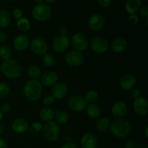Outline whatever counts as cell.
Here are the masks:
<instances>
[{
	"label": "cell",
	"mask_w": 148,
	"mask_h": 148,
	"mask_svg": "<svg viewBox=\"0 0 148 148\" xmlns=\"http://www.w3.org/2000/svg\"><path fill=\"white\" fill-rule=\"evenodd\" d=\"M0 70L4 77L10 79L18 78L22 75L23 72L20 64L11 59L3 62Z\"/></svg>",
	"instance_id": "obj_1"
},
{
	"label": "cell",
	"mask_w": 148,
	"mask_h": 148,
	"mask_svg": "<svg viewBox=\"0 0 148 148\" xmlns=\"http://www.w3.org/2000/svg\"><path fill=\"white\" fill-rule=\"evenodd\" d=\"M110 129L111 133L115 137L123 138L127 137L131 133L132 126L127 119H116L112 123H111Z\"/></svg>",
	"instance_id": "obj_2"
},
{
	"label": "cell",
	"mask_w": 148,
	"mask_h": 148,
	"mask_svg": "<svg viewBox=\"0 0 148 148\" xmlns=\"http://www.w3.org/2000/svg\"><path fill=\"white\" fill-rule=\"evenodd\" d=\"M42 85L39 81L31 79L25 85L23 88V93L27 99L31 101H36L41 96Z\"/></svg>",
	"instance_id": "obj_3"
},
{
	"label": "cell",
	"mask_w": 148,
	"mask_h": 148,
	"mask_svg": "<svg viewBox=\"0 0 148 148\" xmlns=\"http://www.w3.org/2000/svg\"><path fill=\"white\" fill-rule=\"evenodd\" d=\"M51 14V9L50 6L43 1L42 4H36L32 11V15L35 20L38 21H46Z\"/></svg>",
	"instance_id": "obj_4"
},
{
	"label": "cell",
	"mask_w": 148,
	"mask_h": 148,
	"mask_svg": "<svg viewBox=\"0 0 148 148\" xmlns=\"http://www.w3.org/2000/svg\"><path fill=\"white\" fill-rule=\"evenodd\" d=\"M43 135L46 140L50 142H54L59 138L60 134V129L59 125L55 121L47 122L43 127Z\"/></svg>",
	"instance_id": "obj_5"
},
{
	"label": "cell",
	"mask_w": 148,
	"mask_h": 148,
	"mask_svg": "<svg viewBox=\"0 0 148 148\" xmlns=\"http://www.w3.org/2000/svg\"><path fill=\"white\" fill-rule=\"evenodd\" d=\"M72 44L78 51H85L89 46V40L85 34L82 33H75L72 38Z\"/></svg>",
	"instance_id": "obj_6"
},
{
	"label": "cell",
	"mask_w": 148,
	"mask_h": 148,
	"mask_svg": "<svg viewBox=\"0 0 148 148\" xmlns=\"http://www.w3.org/2000/svg\"><path fill=\"white\" fill-rule=\"evenodd\" d=\"M65 62L72 66H79L83 63L84 56L78 51L71 50L65 55Z\"/></svg>",
	"instance_id": "obj_7"
},
{
	"label": "cell",
	"mask_w": 148,
	"mask_h": 148,
	"mask_svg": "<svg viewBox=\"0 0 148 148\" xmlns=\"http://www.w3.org/2000/svg\"><path fill=\"white\" fill-rule=\"evenodd\" d=\"M70 43L69 37L66 35H59L53 40L52 46L53 50L56 52H64L68 49Z\"/></svg>",
	"instance_id": "obj_8"
},
{
	"label": "cell",
	"mask_w": 148,
	"mask_h": 148,
	"mask_svg": "<svg viewBox=\"0 0 148 148\" xmlns=\"http://www.w3.org/2000/svg\"><path fill=\"white\" fill-rule=\"evenodd\" d=\"M69 108L77 112L82 111L87 106V102L85 101L84 97L81 95H75L71 97L68 101Z\"/></svg>",
	"instance_id": "obj_9"
},
{
	"label": "cell",
	"mask_w": 148,
	"mask_h": 148,
	"mask_svg": "<svg viewBox=\"0 0 148 148\" xmlns=\"http://www.w3.org/2000/svg\"><path fill=\"white\" fill-rule=\"evenodd\" d=\"M30 49L37 55H44L48 51V44L43 39L36 38L30 43Z\"/></svg>",
	"instance_id": "obj_10"
},
{
	"label": "cell",
	"mask_w": 148,
	"mask_h": 148,
	"mask_svg": "<svg viewBox=\"0 0 148 148\" xmlns=\"http://www.w3.org/2000/svg\"><path fill=\"white\" fill-rule=\"evenodd\" d=\"M90 47L96 53H105L108 49V43L104 38L95 37L91 40Z\"/></svg>",
	"instance_id": "obj_11"
},
{
	"label": "cell",
	"mask_w": 148,
	"mask_h": 148,
	"mask_svg": "<svg viewBox=\"0 0 148 148\" xmlns=\"http://www.w3.org/2000/svg\"><path fill=\"white\" fill-rule=\"evenodd\" d=\"M134 110L136 114L139 116H145L148 111L147 100L143 97L136 98L134 101Z\"/></svg>",
	"instance_id": "obj_12"
},
{
	"label": "cell",
	"mask_w": 148,
	"mask_h": 148,
	"mask_svg": "<svg viewBox=\"0 0 148 148\" xmlns=\"http://www.w3.org/2000/svg\"><path fill=\"white\" fill-rule=\"evenodd\" d=\"M104 17L99 14H92L88 20V26L91 30L94 31H98L103 28L105 24Z\"/></svg>",
	"instance_id": "obj_13"
},
{
	"label": "cell",
	"mask_w": 148,
	"mask_h": 148,
	"mask_svg": "<svg viewBox=\"0 0 148 148\" xmlns=\"http://www.w3.org/2000/svg\"><path fill=\"white\" fill-rule=\"evenodd\" d=\"M68 92L67 85L64 82H56L51 90L52 96L56 99H62L66 95Z\"/></svg>",
	"instance_id": "obj_14"
},
{
	"label": "cell",
	"mask_w": 148,
	"mask_h": 148,
	"mask_svg": "<svg viewBox=\"0 0 148 148\" xmlns=\"http://www.w3.org/2000/svg\"><path fill=\"white\" fill-rule=\"evenodd\" d=\"M136 83H137L136 77L132 73L125 74L123 75L120 80V85L125 90H130L134 88Z\"/></svg>",
	"instance_id": "obj_15"
},
{
	"label": "cell",
	"mask_w": 148,
	"mask_h": 148,
	"mask_svg": "<svg viewBox=\"0 0 148 148\" xmlns=\"http://www.w3.org/2000/svg\"><path fill=\"white\" fill-rule=\"evenodd\" d=\"M30 39L25 35H19L13 40V46L17 51H24L28 48Z\"/></svg>",
	"instance_id": "obj_16"
},
{
	"label": "cell",
	"mask_w": 148,
	"mask_h": 148,
	"mask_svg": "<svg viewBox=\"0 0 148 148\" xmlns=\"http://www.w3.org/2000/svg\"><path fill=\"white\" fill-rule=\"evenodd\" d=\"M127 112V106L125 103L122 101L117 102L111 108V114L117 119H121L126 115Z\"/></svg>",
	"instance_id": "obj_17"
},
{
	"label": "cell",
	"mask_w": 148,
	"mask_h": 148,
	"mask_svg": "<svg viewBox=\"0 0 148 148\" xmlns=\"http://www.w3.org/2000/svg\"><path fill=\"white\" fill-rule=\"evenodd\" d=\"M81 145L82 148H96V137L92 133H86L81 139Z\"/></svg>",
	"instance_id": "obj_18"
},
{
	"label": "cell",
	"mask_w": 148,
	"mask_h": 148,
	"mask_svg": "<svg viewBox=\"0 0 148 148\" xmlns=\"http://www.w3.org/2000/svg\"><path fill=\"white\" fill-rule=\"evenodd\" d=\"M12 128L16 133L22 134L27 132L29 128V124L26 120L23 119H17L13 121L12 124Z\"/></svg>",
	"instance_id": "obj_19"
},
{
	"label": "cell",
	"mask_w": 148,
	"mask_h": 148,
	"mask_svg": "<svg viewBox=\"0 0 148 148\" xmlns=\"http://www.w3.org/2000/svg\"><path fill=\"white\" fill-rule=\"evenodd\" d=\"M57 74L52 71L45 72L41 77V82L46 87L53 86L57 82Z\"/></svg>",
	"instance_id": "obj_20"
},
{
	"label": "cell",
	"mask_w": 148,
	"mask_h": 148,
	"mask_svg": "<svg viewBox=\"0 0 148 148\" xmlns=\"http://www.w3.org/2000/svg\"><path fill=\"white\" fill-rule=\"evenodd\" d=\"M127 47V42L124 38L115 39L112 41L111 45V48L114 52L116 53H120L124 52Z\"/></svg>",
	"instance_id": "obj_21"
},
{
	"label": "cell",
	"mask_w": 148,
	"mask_h": 148,
	"mask_svg": "<svg viewBox=\"0 0 148 148\" xmlns=\"http://www.w3.org/2000/svg\"><path fill=\"white\" fill-rule=\"evenodd\" d=\"M86 112L88 116L92 119H98L101 114V109L98 105L95 103H90L87 106Z\"/></svg>",
	"instance_id": "obj_22"
},
{
	"label": "cell",
	"mask_w": 148,
	"mask_h": 148,
	"mask_svg": "<svg viewBox=\"0 0 148 148\" xmlns=\"http://www.w3.org/2000/svg\"><path fill=\"white\" fill-rule=\"evenodd\" d=\"M141 6V1L140 0H129L126 3V10L129 14H135L137 11H138Z\"/></svg>",
	"instance_id": "obj_23"
},
{
	"label": "cell",
	"mask_w": 148,
	"mask_h": 148,
	"mask_svg": "<svg viewBox=\"0 0 148 148\" xmlns=\"http://www.w3.org/2000/svg\"><path fill=\"white\" fill-rule=\"evenodd\" d=\"M12 21L10 12L6 10H0V27H7L10 25Z\"/></svg>",
	"instance_id": "obj_24"
},
{
	"label": "cell",
	"mask_w": 148,
	"mask_h": 148,
	"mask_svg": "<svg viewBox=\"0 0 148 148\" xmlns=\"http://www.w3.org/2000/svg\"><path fill=\"white\" fill-rule=\"evenodd\" d=\"M55 116V112L53 109L50 108H44L40 110V118L43 121L49 122L53 120Z\"/></svg>",
	"instance_id": "obj_25"
},
{
	"label": "cell",
	"mask_w": 148,
	"mask_h": 148,
	"mask_svg": "<svg viewBox=\"0 0 148 148\" xmlns=\"http://www.w3.org/2000/svg\"><path fill=\"white\" fill-rule=\"evenodd\" d=\"M111 121L108 118H101L97 121L96 127L99 131L105 132L110 128Z\"/></svg>",
	"instance_id": "obj_26"
},
{
	"label": "cell",
	"mask_w": 148,
	"mask_h": 148,
	"mask_svg": "<svg viewBox=\"0 0 148 148\" xmlns=\"http://www.w3.org/2000/svg\"><path fill=\"white\" fill-rule=\"evenodd\" d=\"M17 27L19 30H22V31H28L29 29L30 28V21L27 18H25V17H21L17 21Z\"/></svg>",
	"instance_id": "obj_27"
},
{
	"label": "cell",
	"mask_w": 148,
	"mask_h": 148,
	"mask_svg": "<svg viewBox=\"0 0 148 148\" xmlns=\"http://www.w3.org/2000/svg\"><path fill=\"white\" fill-rule=\"evenodd\" d=\"M28 75L32 79L37 80L41 75V70L36 65H32L28 69Z\"/></svg>",
	"instance_id": "obj_28"
},
{
	"label": "cell",
	"mask_w": 148,
	"mask_h": 148,
	"mask_svg": "<svg viewBox=\"0 0 148 148\" xmlns=\"http://www.w3.org/2000/svg\"><path fill=\"white\" fill-rule=\"evenodd\" d=\"M69 120V114L65 111H60L57 112L56 115V124H63L66 123Z\"/></svg>",
	"instance_id": "obj_29"
},
{
	"label": "cell",
	"mask_w": 148,
	"mask_h": 148,
	"mask_svg": "<svg viewBox=\"0 0 148 148\" xmlns=\"http://www.w3.org/2000/svg\"><path fill=\"white\" fill-rule=\"evenodd\" d=\"M12 55L11 49L7 46H3L0 47V58L4 61L10 59Z\"/></svg>",
	"instance_id": "obj_30"
},
{
	"label": "cell",
	"mask_w": 148,
	"mask_h": 148,
	"mask_svg": "<svg viewBox=\"0 0 148 148\" xmlns=\"http://www.w3.org/2000/svg\"><path fill=\"white\" fill-rule=\"evenodd\" d=\"M84 98L87 103H89L90 104L94 103L98 99V93L95 90H89Z\"/></svg>",
	"instance_id": "obj_31"
},
{
	"label": "cell",
	"mask_w": 148,
	"mask_h": 148,
	"mask_svg": "<svg viewBox=\"0 0 148 148\" xmlns=\"http://www.w3.org/2000/svg\"><path fill=\"white\" fill-rule=\"evenodd\" d=\"M10 92V88L8 84L0 82V98L7 97Z\"/></svg>",
	"instance_id": "obj_32"
},
{
	"label": "cell",
	"mask_w": 148,
	"mask_h": 148,
	"mask_svg": "<svg viewBox=\"0 0 148 148\" xmlns=\"http://www.w3.org/2000/svg\"><path fill=\"white\" fill-rule=\"evenodd\" d=\"M43 62L46 66L51 67L55 64V59L53 55L46 53L43 56Z\"/></svg>",
	"instance_id": "obj_33"
},
{
	"label": "cell",
	"mask_w": 148,
	"mask_h": 148,
	"mask_svg": "<svg viewBox=\"0 0 148 148\" xmlns=\"http://www.w3.org/2000/svg\"><path fill=\"white\" fill-rule=\"evenodd\" d=\"M43 130V125L40 122L38 121H35L30 125V131L31 133L33 134H37V133L40 132Z\"/></svg>",
	"instance_id": "obj_34"
},
{
	"label": "cell",
	"mask_w": 148,
	"mask_h": 148,
	"mask_svg": "<svg viewBox=\"0 0 148 148\" xmlns=\"http://www.w3.org/2000/svg\"><path fill=\"white\" fill-rule=\"evenodd\" d=\"M54 100L55 98L51 95H48L44 97V98L43 100V103L46 106H51L53 103Z\"/></svg>",
	"instance_id": "obj_35"
},
{
	"label": "cell",
	"mask_w": 148,
	"mask_h": 148,
	"mask_svg": "<svg viewBox=\"0 0 148 148\" xmlns=\"http://www.w3.org/2000/svg\"><path fill=\"white\" fill-rule=\"evenodd\" d=\"M125 148H139V145L135 140H130L126 143Z\"/></svg>",
	"instance_id": "obj_36"
},
{
	"label": "cell",
	"mask_w": 148,
	"mask_h": 148,
	"mask_svg": "<svg viewBox=\"0 0 148 148\" xmlns=\"http://www.w3.org/2000/svg\"><path fill=\"white\" fill-rule=\"evenodd\" d=\"M129 21L133 25H135L138 23L139 21V17L136 14H132L130 15V17H129Z\"/></svg>",
	"instance_id": "obj_37"
},
{
	"label": "cell",
	"mask_w": 148,
	"mask_h": 148,
	"mask_svg": "<svg viewBox=\"0 0 148 148\" xmlns=\"http://www.w3.org/2000/svg\"><path fill=\"white\" fill-rule=\"evenodd\" d=\"M10 109H11V106L9 103H4L0 107V111L2 114H7L10 112Z\"/></svg>",
	"instance_id": "obj_38"
},
{
	"label": "cell",
	"mask_w": 148,
	"mask_h": 148,
	"mask_svg": "<svg viewBox=\"0 0 148 148\" xmlns=\"http://www.w3.org/2000/svg\"><path fill=\"white\" fill-rule=\"evenodd\" d=\"M140 12L141 14V15H143V17H147L148 16V7L147 6L144 5L143 7H141L140 8Z\"/></svg>",
	"instance_id": "obj_39"
},
{
	"label": "cell",
	"mask_w": 148,
	"mask_h": 148,
	"mask_svg": "<svg viewBox=\"0 0 148 148\" xmlns=\"http://www.w3.org/2000/svg\"><path fill=\"white\" fill-rule=\"evenodd\" d=\"M22 15H23V12H22V11L19 8H15L13 10V16L16 19H18L19 20V19L21 18Z\"/></svg>",
	"instance_id": "obj_40"
},
{
	"label": "cell",
	"mask_w": 148,
	"mask_h": 148,
	"mask_svg": "<svg viewBox=\"0 0 148 148\" xmlns=\"http://www.w3.org/2000/svg\"><path fill=\"white\" fill-rule=\"evenodd\" d=\"M131 94H132V96L133 98H135V99H136V98H140V90H139L138 88H132V90Z\"/></svg>",
	"instance_id": "obj_41"
},
{
	"label": "cell",
	"mask_w": 148,
	"mask_h": 148,
	"mask_svg": "<svg viewBox=\"0 0 148 148\" xmlns=\"http://www.w3.org/2000/svg\"><path fill=\"white\" fill-rule=\"evenodd\" d=\"M100 5L103 7H108L111 5V0H99L98 1Z\"/></svg>",
	"instance_id": "obj_42"
},
{
	"label": "cell",
	"mask_w": 148,
	"mask_h": 148,
	"mask_svg": "<svg viewBox=\"0 0 148 148\" xmlns=\"http://www.w3.org/2000/svg\"><path fill=\"white\" fill-rule=\"evenodd\" d=\"M7 36L4 32H0V43H4L7 40Z\"/></svg>",
	"instance_id": "obj_43"
},
{
	"label": "cell",
	"mask_w": 148,
	"mask_h": 148,
	"mask_svg": "<svg viewBox=\"0 0 148 148\" xmlns=\"http://www.w3.org/2000/svg\"><path fill=\"white\" fill-rule=\"evenodd\" d=\"M61 148H77V147L74 143H69L64 145Z\"/></svg>",
	"instance_id": "obj_44"
},
{
	"label": "cell",
	"mask_w": 148,
	"mask_h": 148,
	"mask_svg": "<svg viewBox=\"0 0 148 148\" xmlns=\"http://www.w3.org/2000/svg\"><path fill=\"white\" fill-rule=\"evenodd\" d=\"M0 148H7V143L1 137H0Z\"/></svg>",
	"instance_id": "obj_45"
},
{
	"label": "cell",
	"mask_w": 148,
	"mask_h": 148,
	"mask_svg": "<svg viewBox=\"0 0 148 148\" xmlns=\"http://www.w3.org/2000/svg\"><path fill=\"white\" fill-rule=\"evenodd\" d=\"M67 27H65V26H62L60 28V33L61 35H66L67 33Z\"/></svg>",
	"instance_id": "obj_46"
},
{
	"label": "cell",
	"mask_w": 148,
	"mask_h": 148,
	"mask_svg": "<svg viewBox=\"0 0 148 148\" xmlns=\"http://www.w3.org/2000/svg\"><path fill=\"white\" fill-rule=\"evenodd\" d=\"M4 130H5V127H4V124L0 123V136L2 135V134H4Z\"/></svg>",
	"instance_id": "obj_47"
},
{
	"label": "cell",
	"mask_w": 148,
	"mask_h": 148,
	"mask_svg": "<svg viewBox=\"0 0 148 148\" xmlns=\"http://www.w3.org/2000/svg\"><path fill=\"white\" fill-rule=\"evenodd\" d=\"M65 141L66 142V143H71V136H67V137H65Z\"/></svg>",
	"instance_id": "obj_48"
},
{
	"label": "cell",
	"mask_w": 148,
	"mask_h": 148,
	"mask_svg": "<svg viewBox=\"0 0 148 148\" xmlns=\"http://www.w3.org/2000/svg\"><path fill=\"white\" fill-rule=\"evenodd\" d=\"M145 136L146 138L148 137V127H146L145 130Z\"/></svg>",
	"instance_id": "obj_49"
},
{
	"label": "cell",
	"mask_w": 148,
	"mask_h": 148,
	"mask_svg": "<svg viewBox=\"0 0 148 148\" xmlns=\"http://www.w3.org/2000/svg\"><path fill=\"white\" fill-rule=\"evenodd\" d=\"M35 2H36L37 4H42V3L43 2V1H42V0H40V1H37V0H36V1H35Z\"/></svg>",
	"instance_id": "obj_50"
},
{
	"label": "cell",
	"mask_w": 148,
	"mask_h": 148,
	"mask_svg": "<svg viewBox=\"0 0 148 148\" xmlns=\"http://www.w3.org/2000/svg\"><path fill=\"white\" fill-rule=\"evenodd\" d=\"M53 2H55L54 0H53V1H50V0H47V1H45V3H46V4H47V3H53Z\"/></svg>",
	"instance_id": "obj_51"
},
{
	"label": "cell",
	"mask_w": 148,
	"mask_h": 148,
	"mask_svg": "<svg viewBox=\"0 0 148 148\" xmlns=\"http://www.w3.org/2000/svg\"><path fill=\"white\" fill-rule=\"evenodd\" d=\"M2 119H3V114L1 112V111H0V121L2 120Z\"/></svg>",
	"instance_id": "obj_52"
}]
</instances>
